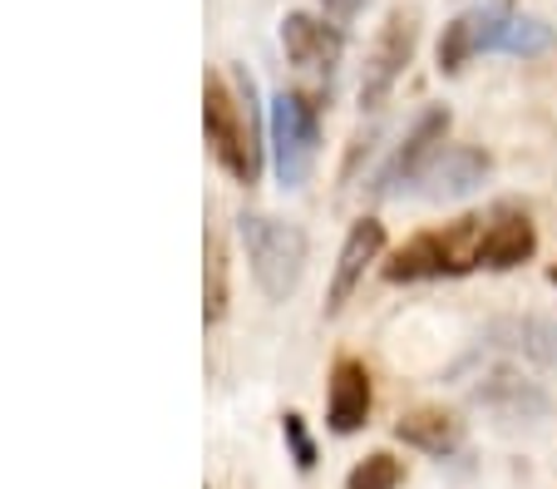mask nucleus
Returning a JSON list of instances; mask_svg holds the SVG:
<instances>
[{
	"label": "nucleus",
	"instance_id": "1",
	"mask_svg": "<svg viewBox=\"0 0 557 489\" xmlns=\"http://www.w3.org/2000/svg\"><path fill=\"white\" fill-rule=\"evenodd\" d=\"M202 129H208V149L237 183H257L262 173V134H257L252 109V80H243V95H232L222 75H208L202 85Z\"/></svg>",
	"mask_w": 557,
	"mask_h": 489
},
{
	"label": "nucleus",
	"instance_id": "2",
	"mask_svg": "<svg viewBox=\"0 0 557 489\" xmlns=\"http://www.w3.org/2000/svg\"><path fill=\"white\" fill-rule=\"evenodd\" d=\"M484 233L488 218L463 213L454 223L420 233L385 262L389 282H434V277H463L473 267H484Z\"/></svg>",
	"mask_w": 557,
	"mask_h": 489
},
{
	"label": "nucleus",
	"instance_id": "3",
	"mask_svg": "<svg viewBox=\"0 0 557 489\" xmlns=\"http://www.w3.org/2000/svg\"><path fill=\"white\" fill-rule=\"evenodd\" d=\"M237 233H243L247 262H252V277L262 288L267 302H286L306 277V233L282 218L267 213H243L237 218Z\"/></svg>",
	"mask_w": 557,
	"mask_h": 489
},
{
	"label": "nucleus",
	"instance_id": "4",
	"mask_svg": "<svg viewBox=\"0 0 557 489\" xmlns=\"http://www.w3.org/2000/svg\"><path fill=\"white\" fill-rule=\"evenodd\" d=\"M272 154H276V179L286 188H301L315 169L321 154V109L301 89H282L272 99Z\"/></svg>",
	"mask_w": 557,
	"mask_h": 489
},
{
	"label": "nucleus",
	"instance_id": "5",
	"mask_svg": "<svg viewBox=\"0 0 557 489\" xmlns=\"http://www.w3.org/2000/svg\"><path fill=\"white\" fill-rule=\"evenodd\" d=\"M513 15L518 11H508V5H473V11L454 15V21L444 25V35H440V50H434L440 75H459L463 64L479 60V54H504V40H508Z\"/></svg>",
	"mask_w": 557,
	"mask_h": 489
},
{
	"label": "nucleus",
	"instance_id": "6",
	"mask_svg": "<svg viewBox=\"0 0 557 489\" xmlns=\"http://www.w3.org/2000/svg\"><path fill=\"white\" fill-rule=\"evenodd\" d=\"M473 405L504 426H543L547 415H553V395L543 391L537 381H528L518 366H494L473 381Z\"/></svg>",
	"mask_w": 557,
	"mask_h": 489
},
{
	"label": "nucleus",
	"instance_id": "7",
	"mask_svg": "<svg viewBox=\"0 0 557 489\" xmlns=\"http://www.w3.org/2000/svg\"><path fill=\"white\" fill-rule=\"evenodd\" d=\"M444 138H449V109L430 105L420 119H414V129L405 134L400 149L389 154V163L375 173V193H380V198H400L405 188H414V183H420V173L430 169V159L444 149Z\"/></svg>",
	"mask_w": 557,
	"mask_h": 489
},
{
	"label": "nucleus",
	"instance_id": "8",
	"mask_svg": "<svg viewBox=\"0 0 557 489\" xmlns=\"http://www.w3.org/2000/svg\"><path fill=\"white\" fill-rule=\"evenodd\" d=\"M414 40H420L414 15H405V11L389 15L380 40H375V50H370V60H366V80H360V105L366 109H380L389 99V89L400 85V75L414 60Z\"/></svg>",
	"mask_w": 557,
	"mask_h": 489
},
{
	"label": "nucleus",
	"instance_id": "9",
	"mask_svg": "<svg viewBox=\"0 0 557 489\" xmlns=\"http://www.w3.org/2000/svg\"><path fill=\"white\" fill-rule=\"evenodd\" d=\"M488 169H494V159H488L484 149H473V144H449V149H440V154L430 159V169L420 173L414 193H420L424 203L469 198L473 188H484Z\"/></svg>",
	"mask_w": 557,
	"mask_h": 489
},
{
	"label": "nucleus",
	"instance_id": "10",
	"mask_svg": "<svg viewBox=\"0 0 557 489\" xmlns=\"http://www.w3.org/2000/svg\"><path fill=\"white\" fill-rule=\"evenodd\" d=\"M282 50L296 70H336L341 54H346V35H341V25H331L326 15L292 11L282 21Z\"/></svg>",
	"mask_w": 557,
	"mask_h": 489
},
{
	"label": "nucleus",
	"instance_id": "11",
	"mask_svg": "<svg viewBox=\"0 0 557 489\" xmlns=\"http://www.w3.org/2000/svg\"><path fill=\"white\" fill-rule=\"evenodd\" d=\"M380 253H385V223H375V218H360V223H350L346 243H341V257H336V272H331L326 311L346 307L350 292L366 282L370 262H380Z\"/></svg>",
	"mask_w": 557,
	"mask_h": 489
},
{
	"label": "nucleus",
	"instance_id": "12",
	"mask_svg": "<svg viewBox=\"0 0 557 489\" xmlns=\"http://www.w3.org/2000/svg\"><path fill=\"white\" fill-rule=\"evenodd\" d=\"M370 405H375V391H370V371L360 362H336L331 371V391H326V420L336 436H356L370 420Z\"/></svg>",
	"mask_w": 557,
	"mask_h": 489
},
{
	"label": "nucleus",
	"instance_id": "13",
	"mask_svg": "<svg viewBox=\"0 0 557 489\" xmlns=\"http://www.w3.org/2000/svg\"><path fill=\"white\" fill-rule=\"evenodd\" d=\"M488 346H504V352H518L523 362L543 366V371L557 376V321L547 317H504L488 327Z\"/></svg>",
	"mask_w": 557,
	"mask_h": 489
},
{
	"label": "nucleus",
	"instance_id": "14",
	"mask_svg": "<svg viewBox=\"0 0 557 489\" xmlns=\"http://www.w3.org/2000/svg\"><path fill=\"white\" fill-rule=\"evenodd\" d=\"M533 253H537V228H533V218L528 213L504 208V213L488 218V233H484V267L488 272L523 267Z\"/></svg>",
	"mask_w": 557,
	"mask_h": 489
},
{
	"label": "nucleus",
	"instance_id": "15",
	"mask_svg": "<svg viewBox=\"0 0 557 489\" xmlns=\"http://www.w3.org/2000/svg\"><path fill=\"white\" fill-rule=\"evenodd\" d=\"M395 440H405L410 450H424V455H454L463 445V426L454 420L449 411L440 405H420V411L400 415V426H395Z\"/></svg>",
	"mask_w": 557,
	"mask_h": 489
},
{
	"label": "nucleus",
	"instance_id": "16",
	"mask_svg": "<svg viewBox=\"0 0 557 489\" xmlns=\"http://www.w3.org/2000/svg\"><path fill=\"white\" fill-rule=\"evenodd\" d=\"M222 311H227V253H222L218 237H208V272H202V317L222 321Z\"/></svg>",
	"mask_w": 557,
	"mask_h": 489
},
{
	"label": "nucleus",
	"instance_id": "17",
	"mask_svg": "<svg viewBox=\"0 0 557 489\" xmlns=\"http://www.w3.org/2000/svg\"><path fill=\"white\" fill-rule=\"evenodd\" d=\"M405 479V465L395 455H385V450H375V455H366L356 469L346 475V489H400Z\"/></svg>",
	"mask_w": 557,
	"mask_h": 489
},
{
	"label": "nucleus",
	"instance_id": "18",
	"mask_svg": "<svg viewBox=\"0 0 557 489\" xmlns=\"http://www.w3.org/2000/svg\"><path fill=\"white\" fill-rule=\"evenodd\" d=\"M553 25L547 21H537V15H513V25H508V40H504V54H543V50H553Z\"/></svg>",
	"mask_w": 557,
	"mask_h": 489
},
{
	"label": "nucleus",
	"instance_id": "19",
	"mask_svg": "<svg viewBox=\"0 0 557 489\" xmlns=\"http://www.w3.org/2000/svg\"><path fill=\"white\" fill-rule=\"evenodd\" d=\"M282 430H286V445H292V455H296V465L301 469H311L315 465V445H311V436H306V426H301V415H286L282 420Z\"/></svg>",
	"mask_w": 557,
	"mask_h": 489
},
{
	"label": "nucleus",
	"instance_id": "20",
	"mask_svg": "<svg viewBox=\"0 0 557 489\" xmlns=\"http://www.w3.org/2000/svg\"><path fill=\"white\" fill-rule=\"evenodd\" d=\"M321 5H326L331 21H350V15H356L360 5H366V0H321Z\"/></svg>",
	"mask_w": 557,
	"mask_h": 489
},
{
	"label": "nucleus",
	"instance_id": "21",
	"mask_svg": "<svg viewBox=\"0 0 557 489\" xmlns=\"http://www.w3.org/2000/svg\"><path fill=\"white\" fill-rule=\"evenodd\" d=\"M547 282H553V288H557V262H553V267H547Z\"/></svg>",
	"mask_w": 557,
	"mask_h": 489
}]
</instances>
